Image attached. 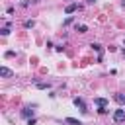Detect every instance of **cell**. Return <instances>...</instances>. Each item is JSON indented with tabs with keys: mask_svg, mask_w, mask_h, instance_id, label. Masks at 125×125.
Instances as JSON below:
<instances>
[{
	"mask_svg": "<svg viewBox=\"0 0 125 125\" xmlns=\"http://www.w3.org/2000/svg\"><path fill=\"white\" fill-rule=\"evenodd\" d=\"M0 76H2V78H10V76H12V70H10L8 66H0Z\"/></svg>",
	"mask_w": 125,
	"mask_h": 125,
	"instance_id": "3",
	"label": "cell"
},
{
	"mask_svg": "<svg viewBox=\"0 0 125 125\" xmlns=\"http://www.w3.org/2000/svg\"><path fill=\"white\" fill-rule=\"evenodd\" d=\"M76 31H78V33H86V31H88V25H84V23H76Z\"/></svg>",
	"mask_w": 125,
	"mask_h": 125,
	"instance_id": "8",
	"label": "cell"
},
{
	"mask_svg": "<svg viewBox=\"0 0 125 125\" xmlns=\"http://www.w3.org/2000/svg\"><path fill=\"white\" fill-rule=\"evenodd\" d=\"M37 88H41V90H45V88H49V84H45V82H39V84H37Z\"/></svg>",
	"mask_w": 125,
	"mask_h": 125,
	"instance_id": "12",
	"label": "cell"
},
{
	"mask_svg": "<svg viewBox=\"0 0 125 125\" xmlns=\"http://www.w3.org/2000/svg\"><path fill=\"white\" fill-rule=\"evenodd\" d=\"M78 8H80V6H78V4H68V6H66V8H64V12H66V14H72V12H76V10H78Z\"/></svg>",
	"mask_w": 125,
	"mask_h": 125,
	"instance_id": "6",
	"label": "cell"
},
{
	"mask_svg": "<svg viewBox=\"0 0 125 125\" xmlns=\"http://www.w3.org/2000/svg\"><path fill=\"white\" fill-rule=\"evenodd\" d=\"M94 104H96V105H100V107H104V105H107V100H105V98H96V100H94Z\"/></svg>",
	"mask_w": 125,
	"mask_h": 125,
	"instance_id": "7",
	"label": "cell"
},
{
	"mask_svg": "<svg viewBox=\"0 0 125 125\" xmlns=\"http://www.w3.org/2000/svg\"><path fill=\"white\" fill-rule=\"evenodd\" d=\"M90 47H92L94 51H98V53H102V45H100V43H92Z\"/></svg>",
	"mask_w": 125,
	"mask_h": 125,
	"instance_id": "10",
	"label": "cell"
},
{
	"mask_svg": "<svg viewBox=\"0 0 125 125\" xmlns=\"http://www.w3.org/2000/svg\"><path fill=\"white\" fill-rule=\"evenodd\" d=\"M113 121H115V123L125 121V111H123V109H115V111H113Z\"/></svg>",
	"mask_w": 125,
	"mask_h": 125,
	"instance_id": "2",
	"label": "cell"
},
{
	"mask_svg": "<svg viewBox=\"0 0 125 125\" xmlns=\"http://www.w3.org/2000/svg\"><path fill=\"white\" fill-rule=\"evenodd\" d=\"M86 2H88V4H94V2H96V0H86Z\"/></svg>",
	"mask_w": 125,
	"mask_h": 125,
	"instance_id": "15",
	"label": "cell"
},
{
	"mask_svg": "<svg viewBox=\"0 0 125 125\" xmlns=\"http://www.w3.org/2000/svg\"><path fill=\"white\" fill-rule=\"evenodd\" d=\"M23 25H25V27H33V25H35V21H33V20H25V21H23Z\"/></svg>",
	"mask_w": 125,
	"mask_h": 125,
	"instance_id": "11",
	"label": "cell"
},
{
	"mask_svg": "<svg viewBox=\"0 0 125 125\" xmlns=\"http://www.w3.org/2000/svg\"><path fill=\"white\" fill-rule=\"evenodd\" d=\"M98 111H100V113H107V111H109V109H107V107H105V105H104V107H100V109H98Z\"/></svg>",
	"mask_w": 125,
	"mask_h": 125,
	"instance_id": "14",
	"label": "cell"
},
{
	"mask_svg": "<svg viewBox=\"0 0 125 125\" xmlns=\"http://www.w3.org/2000/svg\"><path fill=\"white\" fill-rule=\"evenodd\" d=\"M64 123H68V125H84L82 121H78V119H74V117H64Z\"/></svg>",
	"mask_w": 125,
	"mask_h": 125,
	"instance_id": "5",
	"label": "cell"
},
{
	"mask_svg": "<svg viewBox=\"0 0 125 125\" xmlns=\"http://www.w3.org/2000/svg\"><path fill=\"white\" fill-rule=\"evenodd\" d=\"M0 33H2V35H8V33H10V29H8V27H2V29H0Z\"/></svg>",
	"mask_w": 125,
	"mask_h": 125,
	"instance_id": "13",
	"label": "cell"
},
{
	"mask_svg": "<svg viewBox=\"0 0 125 125\" xmlns=\"http://www.w3.org/2000/svg\"><path fill=\"white\" fill-rule=\"evenodd\" d=\"M21 117L31 119V117H33V109H31V107H23V109H21Z\"/></svg>",
	"mask_w": 125,
	"mask_h": 125,
	"instance_id": "4",
	"label": "cell"
},
{
	"mask_svg": "<svg viewBox=\"0 0 125 125\" xmlns=\"http://www.w3.org/2000/svg\"><path fill=\"white\" fill-rule=\"evenodd\" d=\"M113 100H115L117 104H125V94H115Z\"/></svg>",
	"mask_w": 125,
	"mask_h": 125,
	"instance_id": "9",
	"label": "cell"
},
{
	"mask_svg": "<svg viewBox=\"0 0 125 125\" xmlns=\"http://www.w3.org/2000/svg\"><path fill=\"white\" fill-rule=\"evenodd\" d=\"M74 105H76L82 113H88V107H86V104H84V100H82V98H74Z\"/></svg>",
	"mask_w": 125,
	"mask_h": 125,
	"instance_id": "1",
	"label": "cell"
}]
</instances>
